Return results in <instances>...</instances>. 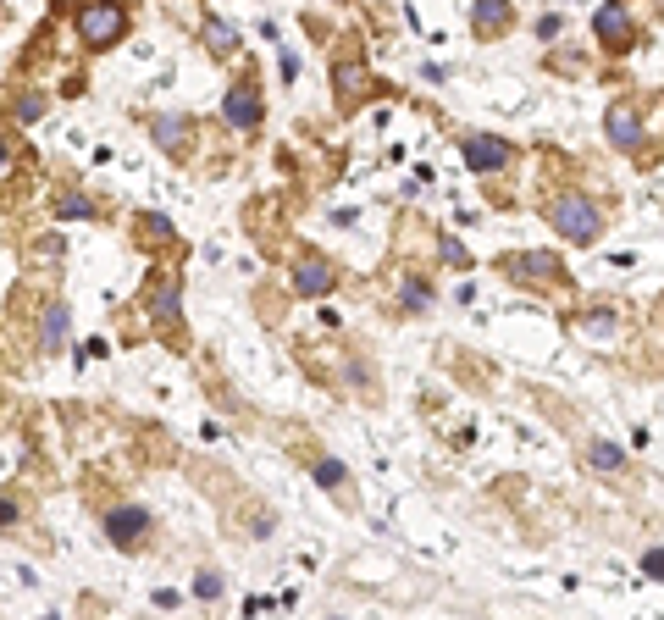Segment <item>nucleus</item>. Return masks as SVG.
Segmentation results:
<instances>
[{"label": "nucleus", "instance_id": "28", "mask_svg": "<svg viewBox=\"0 0 664 620\" xmlns=\"http://www.w3.org/2000/svg\"><path fill=\"white\" fill-rule=\"evenodd\" d=\"M0 521H17V504L12 499H0Z\"/></svg>", "mask_w": 664, "mask_h": 620}, {"label": "nucleus", "instance_id": "14", "mask_svg": "<svg viewBox=\"0 0 664 620\" xmlns=\"http://www.w3.org/2000/svg\"><path fill=\"white\" fill-rule=\"evenodd\" d=\"M183 133H189V117H155V144H161L166 155H183Z\"/></svg>", "mask_w": 664, "mask_h": 620}, {"label": "nucleus", "instance_id": "25", "mask_svg": "<svg viewBox=\"0 0 664 620\" xmlns=\"http://www.w3.org/2000/svg\"><path fill=\"white\" fill-rule=\"evenodd\" d=\"M443 261H449V266H471V261H465V250H460V239H443Z\"/></svg>", "mask_w": 664, "mask_h": 620}, {"label": "nucleus", "instance_id": "2", "mask_svg": "<svg viewBox=\"0 0 664 620\" xmlns=\"http://www.w3.org/2000/svg\"><path fill=\"white\" fill-rule=\"evenodd\" d=\"M122 34H128V12H122L117 0H83V6H78L83 50H111Z\"/></svg>", "mask_w": 664, "mask_h": 620}, {"label": "nucleus", "instance_id": "4", "mask_svg": "<svg viewBox=\"0 0 664 620\" xmlns=\"http://www.w3.org/2000/svg\"><path fill=\"white\" fill-rule=\"evenodd\" d=\"M144 532H150V510H144V504H117V510H106V537L117 543V549H139Z\"/></svg>", "mask_w": 664, "mask_h": 620}, {"label": "nucleus", "instance_id": "8", "mask_svg": "<svg viewBox=\"0 0 664 620\" xmlns=\"http://www.w3.org/2000/svg\"><path fill=\"white\" fill-rule=\"evenodd\" d=\"M604 128H609V144H615V150H626V155L642 150V117H637V106L615 100V106H609V117H604Z\"/></svg>", "mask_w": 664, "mask_h": 620}, {"label": "nucleus", "instance_id": "23", "mask_svg": "<svg viewBox=\"0 0 664 620\" xmlns=\"http://www.w3.org/2000/svg\"><path fill=\"white\" fill-rule=\"evenodd\" d=\"M144 239L166 244V239H172V222H166V216H144Z\"/></svg>", "mask_w": 664, "mask_h": 620}, {"label": "nucleus", "instance_id": "7", "mask_svg": "<svg viewBox=\"0 0 664 620\" xmlns=\"http://www.w3.org/2000/svg\"><path fill=\"white\" fill-rule=\"evenodd\" d=\"M504 272L515 277V283H559V261L548 250H526V255H504Z\"/></svg>", "mask_w": 664, "mask_h": 620}, {"label": "nucleus", "instance_id": "20", "mask_svg": "<svg viewBox=\"0 0 664 620\" xmlns=\"http://www.w3.org/2000/svg\"><path fill=\"white\" fill-rule=\"evenodd\" d=\"M404 310H415V316L432 310V288L427 283H404Z\"/></svg>", "mask_w": 664, "mask_h": 620}, {"label": "nucleus", "instance_id": "6", "mask_svg": "<svg viewBox=\"0 0 664 620\" xmlns=\"http://www.w3.org/2000/svg\"><path fill=\"white\" fill-rule=\"evenodd\" d=\"M460 155H465V167H471V172H498V167H510V144L498 139V133H465Z\"/></svg>", "mask_w": 664, "mask_h": 620}, {"label": "nucleus", "instance_id": "1", "mask_svg": "<svg viewBox=\"0 0 664 620\" xmlns=\"http://www.w3.org/2000/svg\"><path fill=\"white\" fill-rule=\"evenodd\" d=\"M548 222H554V233L570 244H593L598 233H604V211H598L587 194H559V200L548 205Z\"/></svg>", "mask_w": 664, "mask_h": 620}, {"label": "nucleus", "instance_id": "9", "mask_svg": "<svg viewBox=\"0 0 664 620\" xmlns=\"http://www.w3.org/2000/svg\"><path fill=\"white\" fill-rule=\"evenodd\" d=\"M510 23H515V0H471V28L482 39L510 34Z\"/></svg>", "mask_w": 664, "mask_h": 620}, {"label": "nucleus", "instance_id": "11", "mask_svg": "<svg viewBox=\"0 0 664 620\" xmlns=\"http://www.w3.org/2000/svg\"><path fill=\"white\" fill-rule=\"evenodd\" d=\"M178 305H183V288L172 283V277L150 283V316H155L161 327H178Z\"/></svg>", "mask_w": 664, "mask_h": 620}, {"label": "nucleus", "instance_id": "19", "mask_svg": "<svg viewBox=\"0 0 664 620\" xmlns=\"http://www.w3.org/2000/svg\"><path fill=\"white\" fill-rule=\"evenodd\" d=\"M316 482H321V488H344L349 471H344L338 460H316Z\"/></svg>", "mask_w": 664, "mask_h": 620}, {"label": "nucleus", "instance_id": "13", "mask_svg": "<svg viewBox=\"0 0 664 620\" xmlns=\"http://www.w3.org/2000/svg\"><path fill=\"white\" fill-rule=\"evenodd\" d=\"M200 39L216 50V56H233V50H238V28L222 23V17H205V23H200Z\"/></svg>", "mask_w": 664, "mask_h": 620}, {"label": "nucleus", "instance_id": "27", "mask_svg": "<svg viewBox=\"0 0 664 620\" xmlns=\"http://www.w3.org/2000/svg\"><path fill=\"white\" fill-rule=\"evenodd\" d=\"M537 39H559V17H537Z\"/></svg>", "mask_w": 664, "mask_h": 620}, {"label": "nucleus", "instance_id": "12", "mask_svg": "<svg viewBox=\"0 0 664 620\" xmlns=\"http://www.w3.org/2000/svg\"><path fill=\"white\" fill-rule=\"evenodd\" d=\"M294 288H299V294H327V288H332V266L321 261V255H305V261L294 266Z\"/></svg>", "mask_w": 664, "mask_h": 620}, {"label": "nucleus", "instance_id": "3", "mask_svg": "<svg viewBox=\"0 0 664 620\" xmlns=\"http://www.w3.org/2000/svg\"><path fill=\"white\" fill-rule=\"evenodd\" d=\"M593 34H598V45H609V50H631V45H637V23H631L626 0H604V6H598Z\"/></svg>", "mask_w": 664, "mask_h": 620}, {"label": "nucleus", "instance_id": "21", "mask_svg": "<svg viewBox=\"0 0 664 620\" xmlns=\"http://www.w3.org/2000/svg\"><path fill=\"white\" fill-rule=\"evenodd\" d=\"M581 333H593V338L615 333V310H598V316H581Z\"/></svg>", "mask_w": 664, "mask_h": 620}, {"label": "nucleus", "instance_id": "16", "mask_svg": "<svg viewBox=\"0 0 664 620\" xmlns=\"http://www.w3.org/2000/svg\"><path fill=\"white\" fill-rule=\"evenodd\" d=\"M587 460H593V471H620L626 465V454L615 449L609 438H593V449H587Z\"/></svg>", "mask_w": 664, "mask_h": 620}, {"label": "nucleus", "instance_id": "15", "mask_svg": "<svg viewBox=\"0 0 664 620\" xmlns=\"http://www.w3.org/2000/svg\"><path fill=\"white\" fill-rule=\"evenodd\" d=\"M61 338H67V305L45 310V355H61Z\"/></svg>", "mask_w": 664, "mask_h": 620}, {"label": "nucleus", "instance_id": "29", "mask_svg": "<svg viewBox=\"0 0 664 620\" xmlns=\"http://www.w3.org/2000/svg\"><path fill=\"white\" fill-rule=\"evenodd\" d=\"M659 6H664V0H659Z\"/></svg>", "mask_w": 664, "mask_h": 620}, {"label": "nucleus", "instance_id": "24", "mask_svg": "<svg viewBox=\"0 0 664 620\" xmlns=\"http://www.w3.org/2000/svg\"><path fill=\"white\" fill-rule=\"evenodd\" d=\"M642 576H653V582H664V549H648V554H642Z\"/></svg>", "mask_w": 664, "mask_h": 620}, {"label": "nucleus", "instance_id": "18", "mask_svg": "<svg viewBox=\"0 0 664 620\" xmlns=\"http://www.w3.org/2000/svg\"><path fill=\"white\" fill-rule=\"evenodd\" d=\"M12 117L17 122H39V117H45V95H17L12 100Z\"/></svg>", "mask_w": 664, "mask_h": 620}, {"label": "nucleus", "instance_id": "10", "mask_svg": "<svg viewBox=\"0 0 664 620\" xmlns=\"http://www.w3.org/2000/svg\"><path fill=\"white\" fill-rule=\"evenodd\" d=\"M332 89H338V100H344V106H360V100H366V89H371V78H366V67H360V61H338V67H332Z\"/></svg>", "mask_w": 664, "mask_h": 620}, {"label": "nucleus", "instance_id": "5", "mask_svg": "<svg viewBox=\"0 0 664 620\" xmlns=\"http://www.w3.org/2000/svg\"><path fill=\"white\" fill-rule=\"evenodd\" d=\"M222 117H227V128H238V133H255V128H261L266 106H261V95H255V84H233V89H227Z\"/></svg>", "mask_w": 664, "mask_h": 620}, {"label": "nucleus", "instance_id": "17", "mask_svg": "<svg viewBox=\"0 0 664 620\" xmlns=\"http://www.w3.org/2000/svg\"><path fill=\"white\" fill-rule=\"evenodd\" d=\"M61 222H89V216H95V200H89V194H61Z\"/></svg>", "mask_w": 664, "mask_h": 620}, {"label": "nucleus", "instance_id": "22", "mask_svg": "<svg viewBox=\"0 0 664 620\" xmlns=\"http://www.w3.org/2000/svg\"><path fill=\"white\" fill-rule=\"evenodd\" d=\"M194 598H205V604H211V598H222V576L200 571V576H194Z\"/></svg>", "mask_w": 664, "mask_h": 620}, {"label": "nucleus", "instance_id": "26", "mask_svg": "<svg viewBox=\"0 0 664 620\" xmlns=\"http://www.w3.org/2000/svg\"><path fill=\"white\" fill-rule=\"evenodd\" d=\"M277 72H283L288 84H294V78H299V56H294V50H283V61H277Z\"/></svg>", "mask_w": 664, "mask_h": 620}]
</instances>
